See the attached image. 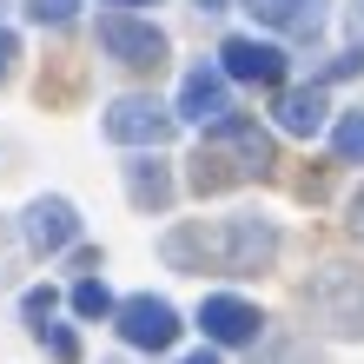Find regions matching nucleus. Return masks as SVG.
Listing matches in <instances>:
<instances>
[{"label": "nucleus", "mask_w": 364, "mask_h": 364, "mask_svg": "<svg viewBox=\"0 0 364 364\" xmlns=\"http://www.w3.org/2000/svg\"><path fill=\"white\" fill-rule=\"evenodd\" d=\"M73 311L80 318H113V291H106L100 278H80L73 285Z\"/></svg>", "instance_id": "obj_15"}, {"label": "nucleus", "mask_w": 364, "mask_h": 364, "mask_svg": "<svg viewBox=\"0 0 364 364\" xmlns=\"http://www.w3.org/2000/svg\"><path fill=\"white\" fill-rule=\"evenodd\" d=\"M119 7H133V0H119Z\"/></svg>", "instance_id": "obj_24"}, {"label": "nucleus", "mask_w": 364, "mask_h": 364, "mask_svg": "<svg viewBox=\"0 0 364 364\" xmlns=\"http://www.w3.org/2000/svg\"><path fill=\"white\" fill-rule=\"evenodd\" d=\"M100 47H106V60L113 67H126V73H159L166 67V33L153 27V20H139V14H100Z\"/></svg>", "instance_id": "obj_4"}, {"label": "nucleus", "mask_w": 364, "mask_h": 364, "mask_svg": "<svg viewBox=\"0 0 364 364\" xmlns=\"http://www.w3.org/2000/svg\"><path fill=\"white\" fill-rule=\"evenodd\" d=\"M219 73L225 80H245V87H285V53L272 47V40L259 33H232L225 47H219Z\"/></svg>", "instance_id": "obj_7"}, {"label": "nucleus", "mask_w": 364, "mask_h": 364, "mask_svg": "<svg viewBox=\"0 0 364 364\" xmlns=\"http://www.w3.org/2000/svg\"><path fill=\"white\" fill-rule=\"evenodd\" d=\"M331 153L345 159V166L364 159V106H358V113H338V126H331Z\"/></svg>", "instance_id": "obj_14"}, {"label": "nucleus", "mask_w": 364, "mask_h": 364, "mask_svg": "<svg viewBox=\"0 0 364 364\" xmlns=\"http://www.w3.org/2000/svg\"><path fill=\"white\" fill-rule=\"evenodd\" d=\"M305 311H311V325H325L338 338H364V272L318 265V278L305 285Z\"/></svg>", "instance_id": "obj_3"}, {"label": "nucleus", "mask_w": 364, "mask_h": 364, "mask_svg": "<svg viewBox=\"0 0 364 364\" xmlns=\"http://www.w3.org/2000/svg\"><path fill=\"white\" fill-rule=\"evenodd\" d=\"M20 232H27V245L33 252H73L80 245V212L67 205V199H33L27 205V219H20Z\"/></svg>", "instance_id": "obj_10"}, {"label": "nucleus", "mask_w": 364, "mask_h": 364, "mask_svg": "<svg viewBox=\"0 0 364 364\" xmlns=\"http://www.w3.org/2000/svg\"><path fill=\"white\" fill-rule=\"evenodd\" d=\"M53 305H60V291H53V285H33L27 298H20V311H27V325H47V318H53Z\"/></svg>", "instance_id": "obj_17"}, {"label": "nucleus", "mask_w": 364, "mask_h": 364, "mask_svg": "<svg viewBox=\"0 0 364 364\" xmlns=\"http://www.w3.org/2000/svg\"><path fill=\"white\" fill-rule=\"evenodd\" d=\"M199 7H205V14H219V7H225V0H199Z\"/></svg>", "instance_id": "obj_23"}, {"label": "nucleus", "mask_w": 364, "mask_h": 364, "mask_svg": "<svg viewBox=\"0 0 364 364\" xmlns=\"http://www.w3.org/2000/svg\"><path fill=\"white\" fill-rule=\"evenodd\" d=\"M252 14L278 33H298V40H311L325 27V0H252Z\"/></svg>", "instance_id": "obj_13"}, {"label": "nucleus", "mask_w": 364, "mask_h": 364, "mask_svg": "<svg viewBox=\"0 0 364 364\" xmlns=\"http://www.w3.org/2000/svg\"><path fill=\"white\" fill-rule=\"evenodd\" d=\"M126 199H133L139 212H166L173 205V166L153 159V153H139L133 166H126Z\"/></svg>", "instance_id": "obj_12"}, {"label": "nucleus", "mask_w": 364, "mask_h": 364, "mask_svg": "<svg viewBox=\"0 0 364 364\" xmlns=\"http://www.w3.org/2000/svg\"><path fill=\"white\" fill-rule=\"evenodd\" d=\"M272 119H278V133H291V139H318V133H325V119H331L325 87H278Z\"/></svg>", "instance_id": "obj_11"}, {"label": "nucleus", "mask_w": 364, "mask_h": 364, "mask_svg": "<svg viewBox=\"0 0 364 364\" xmlns=\"http://www.w3.org/2000/svg\"><path fill=\"white\" fill-rule=\"evenodd\" d=\"M113 318H119V338H126L133 351H173V345H179V311L166 305V298H153V291L113 305Z\"/></svg>", "instance_id": "obj_6"}, {"label": "nucleus", "mask_w": 364, "mask_h": 364, "mask_svg": "<svg viewBox=\"0 0 364 364\" xmlns=\"http://www.w3.org/2000/svg\"><path fill=\"white\" fill-rule=\"evenodd\" d=\"M351 27H358V47H364V0H351Z\"/></svg>", "instance_id": "obj_21"}, {"label": "nucleus", "mask_w": 364, "mask_h": 364, "mask_svg": "<svg viewBox=\"0 0 364 364\" xmlns=\"http://www.w3.org/2000/svg\"><path fill=\"white\" fill-rule=\"evenodd\" d=\"M232 113V80L212 67V60H199L186 80H179V106H173V119H192V126H219Z\"/></svg>", "instance_id": "obj_8"}, {"label": "nucleus", "mask_w": 364, "mask_h": 364, "mask_svg": "<svg viewBox=\"0 0 364 364\" xmlns=\"http://www.w3.org/2000/svg\"><path fill=\"white\" fill-rule=\"evenodd\" d=\"M14 60H20V33H14V27H0V87H7Z\"/></svg>", "instance_id": "obj_19"}, {"label": "nucleus", "mask_w": 364, "mask_h": 364, "mask_svg": "<svg viewBox=\"0 0 364 364\" xmlns=\"http://www.w3.org/2000/svg\"><path fill=\"white\" fill-rule=\"evenodd\" d=\"M199 331L212 338V345H259V331H265V311L252 305V298L212 291L205 305H199Z\"/></svg>", "instance_id": "obj_9"}, {"label": "nucleus", "mask_w": 364, "mask_h": 364, "mask_svg": "<svg viewBox=\"0 0 364 364\" xmlns=\"http://www.w3.org/2000/svg\"><path fill=\"white\" fill-rule=\"evenodd\" d=\"M173 126H179V119H173V106H159L153 93H126V100L106 106L100 133L113 139V146H153V153H159V146L173 139Z\"/></svg>", "instance_id": "obj_5"}, {"label": "nucleus", "mask_w": 364, "mask_h": 364, "mask_svg": "<svg viewBox=\"0 0 364 364\" xmlns=\"http://www.w3.org/2000/svg\"><path fill=\"white\" fill-rule=\"evenodd\" d=\"M73 7H80V0H33V20H40V27H47V20H53V27H60V20H73Z\"/></svg>", "instance_id": "obj_18"}, {"label": "nucleus", "mask_w": 364, "mask_h": 364, "mask_svg": "<svg viewBox=\"0 0 364 364\" xmlns=\"http://www.w3.org/2000/svg\"><path fill=\"white\" fill-rule=\"evenodd\" d=\"M33 338L53 351V364H80V338H73L67 325H53V318H47V325H33Z\"/></svg>", "instance_id": "obj_16"}, {"label": "nucleus", "mask_w": 364, "mask_h": 364, "mask_svg": "<svg viewBox=\"0 0 364 364\" xmlns=\"http://www.w3.org/2000/svg\"><path fill=\"white\" fill-rule=\"evenodd\" d=\"M179 364H219V351H192V358H179Z\"/></svg>", "instance_id": "obj_22"}, {"label": "nucleus", "mask_w": 364, "mask_h": 364, "mask_svg": "<svg viewBox=\"0 0 364 364\" xmlns=\"http://www.w3.org/2000/svg\"><path fill=\"white\" fill-rule=\"evenodd\" d=\"M272 133H259V119H245V113H225L219 126H205V146H199V159H192V192H225V186H239V179H265L272 173Z\"/></svg>", "instance_id": "obj_2"}, {"label": "nucleus", "mask_w": 364, "mask_h": 364, "mask_svg": "<svg viewBox=\"0 0 364 364\" xmlns=\"http://www.w3.org/2000/svg\"><path fill=\"white\" fill-rule=\"evenodd\" d=\"M166 265L173 272H232V278H252L278 259V225L259 219V212H232V219H212V225H173L159 239Z\"/></svg>", "instance_id": "obj_1"}, {"label": "nucleus", "mask_w": 364, "mask_h": 364, "mask_svg": "<svg viewBox=\"0 0 364 364\" xmlns=\"http://www.w3.org/2000/svg\"><path fill=\"white\" fill-rule=\"evenodd\" d=\"M345 212H351V219H345V225H351V239H358V245H364V186H358V192H351V205H345Z\"/></svg>", "instance_id": "obj_20"}]
</instances>
